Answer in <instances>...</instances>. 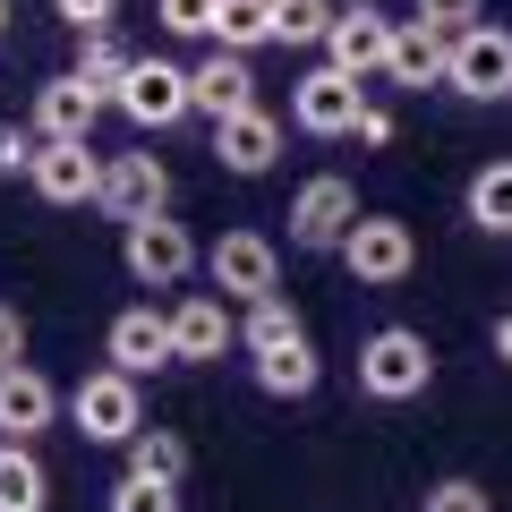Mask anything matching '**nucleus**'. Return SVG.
<instances>
[{"label":"nucleus","instance_id":"393cba45","mask_svg":"<svg viewBox=\"0 0 512 512\" xmlns=\"http://www.w3.org/2000/svg\"><path fill=\"white\" fill-rule=\"evenodd\" d=\"M120 453H128V470H146V478H188V444L171 427H137Z\"/></svg>","mask_w":512,"mask_h":512},{"label":"nucleus","instance_id":"6ab92c4d","mask_svg":"<svg viewBox=\"0 0 512 512\" xmlns=\"http://www.w3.org/2000/svg\"><path fill=\"white\" fill-rule=\"evenodd\" d=\"M188 86H197V111L205 120H231V111H248L256 103V69H248V52H205L197 69H188Z\"/></svg>","mask_w":512,"mask_h":512},{"label":"nucleus","instance_id":"6e6552de","mask_svg":"<svg viewBox=\"0 0 512 512\" xmlns=\"http://www.w3.org/2000/svg\"><path fill=\"white\" fill-rule=\"evenodd\" d=\"M359 188L342 180V171H308V180L291 188V248H342V231L359 222Z\"/></svg>","mask_w":512,"mask_h":512},{"label":"nucleus","instance_id":"4be33fe9","mask_svg":"<svg viewBox=\"0 0 512 512\" xmlns=\"http://www.w3.org/2000/svg\"><path fill=\"white\" fill-rule=\"evenodd\" d=\"M461 214H470L487 239H512V154H495V163L470 171V188H461Z\"/></svg>","mask_w":512,"mask_h":512},{"label":"nucleus","instance_id":"58836bf2","mask_svg":"<svg viewBox=\"0 0 512 512\" xmlns=\"http://www.w3.org/2000/svg\"><path fill=\"white\" fill-rule=\"evenodd\" d=\"M274 9H282V0H274Z\"/></svg>","mask_w":512,"mask_h":512},{"label":"nucleus","instance_id":"f8f14e48","mask_svg":"<svg viewBox=\"0 0 512 512\" xmlns=\"http://www.w3.org/2000/svg\"><path fill=\"white\" fill-rule=\"evenodd\" d=\"M60 384L43 376L35 359H18V367H0V436H18V444H35V436H52L60 427Z\"/></svg>","mask_w":512,"mask_h":512},{"label":"nucleus","instance_id":"f03ea898","mask_svg":"<svg viewBox=\"0 0 512 512\" xmlns=\"http://www.w3.org/2000/svg\"><path fill=\"white\" fill-rule=\"evenodd\" d=\"M427 384H436V350H427V333L376 325L359 342V393H367V402H419Z\"/></svg>","mask_w":512,"mask_h":512},{"label":"nucleus","instance_id":"39448f33","mask_svg":"<svg viewBox=\"0 0 512 512\" xmlns=\"http://www.w3.org/2000/svg\"><path fill=\"white\" fill-rule=\"evenodd\" d=\"M146 376H128V367H94L86 384L69 393V419L86 444H128L137 427H146V393H137Z\"/></svg>","mask_w":512,"mask_h":512},{"label":"nucleus","instance_id":"0eeeda50","mask_svg":"<svg viewBox=\"0 0 512 512\" xmlns=\"http://www.w3.org/2000/svg\"><path fill=\"white\" fill-rule=\"evenodd\" d=\"M205 274H214V291L231 299V308H248V299L282 291V248L265 231H222L214 248H205Z\"/></svg>","mask_w":512,"mask_h":512},{"label":"nucleus","instance_id":"f704fd0d","mask_svg":"<svg viewBox=\"0 0 512 512\" xmlns=\"http://www.w3.org/2000/svg\"><path fill=\"white\" fill-rule=\"evenodd\" d=\"M359 146H393V111H376V103L359 111Z\"/></svg>","mask_w":512,"mask_h":512},{"label":"nucleus","instance_id":"ddd939ff","mask_svg":"<svg viewBox=\"0 0 512 512\" xmlns=\"http://www.w3.org/2000/svg\"><path fill=\"white\" fill-rule=\"evenodd\" d=\"M393 26H402V18H384L376 0H359V9H342V18H333L325 60H333L342 77H359V86H367V77H384V60H393Z\"/></svg>","mask_w":512,"mask_h":512},{"label":"nucleus","instance_id":"e433bc0d","mask_svg":"<svg viewBox=\"0 0 512 512\" xmlns=\"http://www.w3.org/2000/svg\"><path fill=\"white\" fill-rule=\"evenodd\" d=\"M0 35H9V0H0Z\"/></svg>","mask_w":512,"mask_h":512},{"label":"nucleus","instance_id":"cd10ccee","mask_svg":"<svg viewBox=\"0 0 512 512\" xmlns=\"http://www.w3.org/2000/svg\"><path fill=\"white\" fill-rule=\"evenodd\" d=\"M128 60H137V52H128V43L120 35H111V26H103V35H77V69H86L94 77V86H120V77H128Z\"/></svg>","mask_w":512,"mask_h":512},{"label":"nucleus","instance_id":"a878e982","mask_svg":"<svg viewBox=\"0 0 512 512\" xmlns=\"http://www.w3.org/2000/svg\"><path fill=\"white\" fill-rule=\"evenodd\" d=\"M274 18H282V43H291V52H325L333 18H342V0H282Z\"/></svg>","mask_w":512,"mask_h":512},{"label":"nucleus","instance_id":"2f4dec72","mask_svg":"<svg viewBox=\"0 0 512 512\" xmlns=\"http://www.w3.org/2000/svg\"><path fill=\"white\" fill-rule=\"evenodd\" d=\"M52 18L69 35H103V26H120V0H52Z\"/></svg>","mask_w":512,"mask_h":512},{"label":"nucleus","instance_id":"aec40b11","mask_svg":"<svg viewBox=\"0 0 512 512\" xmlns=\"http://www.w3.org/2000/svg\"><path fill=\"white\" fill-rule=\"evenodd\" d=\"M248 376H256V393H274V402H308L316 384H325V359H316V342L299 333V342H282V350H256Z\"/></svg>","mask_w":512,"mask_h":512},{"label":"nucleus","instance_id":"423d86ee","mask_svg":"<svg viewBox=\"0 0 512 512\" xmlns=\"http://www.w3.org/2000/svg\"><path fill=\"white\" fill-rule=\"evenodd\" d=\"M359 111H367V86L342 77L333 60H316V69L291 86V128L299 137H359Z\"/></svg>","mask_w":512,"mask_h":512},{"label":"nucleus","instance_id":"72a5a7b5","mask_svg":"<svg viewBox=\"0 0 512 512\" xmlns=\"http://www.w3.org/2000/svg\"><path fill=\"white\" fill-rule=\"evenodd\" d=\"M18 359H26V316L0 299V367H18Z\"/></svg>","mask_w":512,"mask_h":512},{"label":"nucleus","instance_id":"2eb2a0df","mask_svg":"<svg viewBox=\"0 0 512 512\" xmlns=\"http://www.w3.org/2000/svg\"><path fill=\"white\" fill-rule=\"evenodd\" d=\"M103 359L128 367V376H154V367L180 359V342H171V308H120L103 333Z\"/></svg>","mask_w":512,"mask_h":512},{"label":"nucleus","instance_id":"1a4fd4ad","mask_svg":"<svg viewBox=\"0 0 512 512\" xmlns=\"http://www.w3.org/2000/svg\"><path fill=\"white\" fill-rule=\"evenodd\" d=\"M444 86L453 94H470V103H504L512 94V35L504 26H461L453 35V69H444Z\"/></svg>","mask_w":512,"mask_h":512},{"label":"nucleus","instance_id":"f257e3e1","mask_svg":"<svg viewBox=\"0 0 512 512\" xmlns=\"http://www.w3.org/2000/svg\"><path fill=\"white\" fill-rule=\"evenodd\" d=\"M333 256H342V274L359 282V291H402V282L419 274V231H410L402 214H359Z\"/></svg>","mask_w":512,"mask_h":512},{"label":"nucleus","instance_id":"bb28decb","mask_svg":"<svg viewBox=\"0 0 512 512\" xmlns=\"http://www.w3.org/2000/svg\"><path fill=\"white\" fill-rule=\"evenodd\" d=\"M111 512H180V478L120 470V478H111Z\"/></svg>","mask_w":512,"mask_h":512},{"label":"nucleus","instance_id":"c756f323","mask_svg":"<svg viewBox=\"0 0 512 512\" xmlns=\"http://www.w3.org/2000/svg\"><path fill=\"white\" fill-rule=\"evenodd\" d=\"M35 154H43V128L35 120H9V128H0V180H26V171H35Z\"/></svg>","mask_w":512,"mask_h":512},{"label":"nucleus","instance_id":"a211bd4d","mask_svg":"<svg viewBox=\"0 0 512 512\" xmlns=\"http://www.w3.org/2000/svg\"><path fill=\"white\" fill-rule=\"evenodd\" d=\"M171 342H180V359H222V350H239V316L222 291H188L180 308H171Z\"/></svg>","mask_w":512,"mask_h":512},{"label":"nucleus","instance_id":"b1692460","mask_svg":"<svg viewBox=\"0 0 512 512\" xmlns=\"http://www.w3.org/2000/svg\"><path fill=\"white\" fill-rule=\"evenodd\" d=\"M299 333H308V316L291 308V299L282 291H265V299H248V308H239V350H282V342H299Z\"/></svg>","mask_w":512,"mask_h":512},{"label":"nucleus","instance_id":"4c0bfd02","mask_svg":"<svg viewBox=\"0 0 512 512\" xmlns=\"http://www.w3.org/2000/svg\"><path fill=\"white\" fill-rule=\"evenodd\" d=\"M342 9H359V0H342Z\"/></svg>","mask_w":512,"mask_h":512},{"label":"nucleus","instance_id":"9d476101","mask_svg":"<svg viewBox=\"0 0 512 512\" xmlns=\"http://www.w3.org/2000/svg\"><path fill=\"white\" fill-rule=\"evenodd\" d=\"M26 188H35L43 205H94L103 197V154H94V137H43Z\"/></svg>","mask_w":512,"mask_h":512},{"label":"nucleus","instance_id":"473e14b6","mask_svg":"<svg viewBox=\"0 0 512 512\" xmlns=\"http://www.w3.org/2000/svg\"><path fill=\"white\" fill-rule=\"evenodd\" d=\"M410 18L444 26V35H461V26H478V0H410Z\"/></svg>","mask_w":512,"mask_h":512},{"label":"nucleus","instance_id":"9b49d317","mask_svg":"<svg viewBox=\"0 0 512 512\" xmlns=\"http://www.w3.org/2000/svg\"><path fill=\"white\" fill-rule=\"evenodd\" d=\"M103 205L111 222H146V214H163L171 205V171H163V154H103Z\"/></svg>","mask_w":512,"mask_h":512},{"label":"nucleus","instance_id":"dca6fc26","mask_svg":"<svg viewBox=\"0 0 512 512\" xmlns=\"http://www.w3.org/2000/svg\"><path fill=\"white\" fill-rule=\"evenodd\" d=\"M103 111H111V94L94 86L86 69H60V77L35 86V128H43V137H94Z\"/></svg>","mask_w":512,"mask_h":512},{"label":"nucleus","instance_id":"c85d7f7f","mask_svg":"<svg viewBox=\"0 0 512 512\" xmlns=\"http://www.w3.org/2000/svg\"><path fill=\"white\" fill-rule=\"evenodd\" d=\"M419 512H495V495L478 487V478H436V487L419 495Z\"/></svg>","mask_w":512,"mask_h":512},{"label":"nucleus","instance_id":"4468645a","mask_svg":"<svg viewBox=\"0 0 512 512\" xmlns=\"http://www.w3.org/2000/svg\"><path fill=\"white\" fill-rule=\"evenodd\" d=\"M214 163L231 171V180H265V171L282 163V120L265 103L231 111V120H214Z\"/></svg>","mask_w":512,"mask_h":512},{"label":"nucleus","instance_id":"5701e85b","mask_svg":"<svg viewBox=\"0 0 512 512\" xmlns=\"http://www.w3.org/2000/svg\"><path fill=\"white\" fill-rule=\"evenodd\" d=\"M214 43L222 52H265V43H282L274 0H214Z\"/></svg>","mask_w":512,"mask_h":512},{"label":"nucleus","instance_id":"f3484780","mask_svg":"<svg viewBox=\"0 0 512 512\" xmlns=\"http://www.w3.org/2000/svg\"><path fill=\"white\" fill-rule=\"evenodd\" d=\"M444 69H453V35H444V26H427V18H402V26H393V60H384L393 86L427 94V86H444Z\"/></svg>","mask_w":512,"mask_h":512},{"label":"nucleus","instance_id":"7c9ffc66","mask_svg":"<svg viewBox=\"0 0 512 512\" xmlns=\"http://www.w3.org/2000/svg\"><path fill=\"white\" fill-rule=\"evenodd\" d=\"M163 35H214V0H154Z\"/></svg>","mask_w":512,"mask_h":512},{"label":"nucleus","instance_id":"c9c22d12","mask_svg":"<svg viewBox=\"0 0 512 512\" xmlns=\"http://www.w3.org/2000/svg\"><path fill=\"white\" fill-rule=\"evenodd\" d=\"M487 342H495V359L512 367V308H495V325H487Z\"/></svg>","mask_w":512,"mask_h":512},{"label":"nucleus","instance_id":"412c9836","mask_svg":"<svg viewBox=\"0 0 512 512\" xmlns=\"http://www.w3.org/2000/svg\"><path fill=\"white\" fill-rule=\"evenodd\" d=\"M0 512H52V470L18 436H0Z\"/></svg>","mask_w":512,"mask_h":512},{"label":"nucleus","instance_id":"20e7f679","mask_svg":"<svg viewBox=\"0 0 512 512\" xmlns=\"http://www.w3.org/2000/svg\"><path fill=\"white\" fill-rule=\"evenodd\" d=\"M120 265L146 282V291H180L205 256H197V239H188V222H171V205H163V214H146V222H120Z\"/></svg>","mask_w":512,"mask_h":512},{"label":"nucleus","instance_id":"7ed1b4c3","mask_svg":"<svg viewBox=\"0 0 512 512\" xmlns=\"http://www.w3.org/2000/svg\"><path fill=\"white\" fill-rule=\"evenodd\" d=\"M111 111H120L128 128H146V137H163V128H180L188 111H197V86H188L180 60L137 52V60H128V77L111 86Z\"/></svg>","mask_w":512,"mask_h":512}]
</instances>
